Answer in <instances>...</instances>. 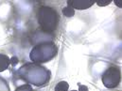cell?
<instances>
[{
	"label": "cell",
	"instance_id": "obj_11",
	"mask_svg": "<svg viewBox=\"0 0 122 91\" xmlns=\"http://www.w3.org/2000/svg\"><path fill=\"white\" fill-rule=\"evenodd\" d=\"M14 91H33V88L30 84H24V85L17 87Z\"/></svg>",
	"mask_w": 122,
	"mask_h": 91
},
{
	"label": "cell",
	"instance_id": "obj_1",
	"mask_svg": "<svg viewBox=\"0 0 122 91\" xmlns=\"http://www.w3.org/2000/svg\"><path fill=\"white\" fill-rule=\"evenodd\" d=\"M15 75L25 84L33 85L35 87H44L49 83L51 71L40 64L29 62L21 66L15 72Z\"/></svg>",
	"mask_w": 122,
	"mask_h": 91
},
{
	"label": "cell",
	"instance_id": "obj_4",
	"mask_svg": "<svg viewBox=\"0 0 122 91\" xmlns=\"http://www.w3.org/2000/svg\"><path fill=\"white\" fill-rule=\"evenodd\" d=\"M101 81L105 87L113 89L119 86L121 81V71L117 66H111L101 75Z\"/></svg>",
	"mask_w": 122,
	"mask_h": 91
},
{
	"label": "cell",
	"instance_id": "obj_16",
	"mask_svg": "<svg viewBox=\"0 0 122 91\" xmlns=\"http://www.w3.org/2000/svg\"><path fill=\"white\" fill-rule=\"evenodd\" d=\"M68 91H78V90H68Z\"/></svg>",
	"mask_w": 122,
	"mask_h": 91
},
{
	"label": "cell",
	"instance_id": "obj_7",
	"mask_svg": "<svg viewBox=\"0 0 122 91\" xmlns=\"http://www.w3.org/2000/svg\"><path fill=\"white\" fill-rule=\"evenodd\" d=\"M10 65V58L4 54H0V72L7 70Z\"/></svg>",
	"mask_w": 122,
	"mask_h": 91
},
{
	"label": "cell",
	"instance_id": "obj_6",
	"mask_svg": "<svg viewBox=\"0 0 122 91\" xmlns=\"http://www.w3.org/2000/svg\"><path fill=\"white\" fill-rule=\"evenodd\" d=\"M96 3V1H91V0H69L67 1V6L71 7L74 9H79V10H82V9H87L89 8H91L92 6Z\"/></svg>",
	"mask_w": 122,
	"mask_h": 91
},
{
	"label": "cell",
	"instance_id": "obj_13",
	"mask_svg": "<svg viewBox=\"0 0 122 91\" xmlns=\"http://www.w3.org/2000/svg\"><path fill=\"white\" fill-rule=\"evenodd\" d=\"M18 63H19L18 57H16V56H12V57H10V65H11L12 67H15Z\"/></svg>",
	"mask_w": 122,
	"mask_h": 91
},
{
	"label": "cell",
	"instance_id": "obj_10",
	"mask_svg": "<svg viewBox=\"0 0 122 91\" xmlns=\"http://www.w3.org/2000/svg\"><path fill=\"white\" fill-rule=\"evenodd\" d=\"M0 91H10L8 81L2 76H0Z\"/></svg>",
	"mask_w": 122,
	"mask_h": 91
},
{
	"label": "cell",
	"instance_id": "obj_14",
	"mask_svg": "<svg viewBox=\"0 0 122 91\" xmlns=\"http://www.w3.org/2000/svg\"><path fill=\"white\" fill-rule=\"evenodd\" d=\"M78 87H79V90L78 91H89V88L86 86L81 85V83H78Z\"/></svg>",
	"mask_w": 122,
	"mask_h": 91
},
{
	"label": "cell",
	"instance_id": "obj_9",
	"mask_svg": "<svg viewBox=\"0 0 122 91\" xmlns=\"http://www.w3.org/2000/svg\"><path fill=\"white\" fill-rule=\"evenodd\" d=\"M61 12H62L63 16H65V17H67V18H71V17H73V16L75 15V9H72L71 7H69V6L64 7V8L62 9Z\"/></svg>",
	"mask_w": 122,
	"mask_h": 91
},
{
	"label": "cell",
	"instance_id": "obj_12",
	"mask_svg": "<svg viewBox=\"0 0 122 91\" xmlns=\"http://www.w3.org/2000/svg\"><path fill=\"white\" fill-rule=\"evenodd\" d=\"M96 3L99 7H105V6L110 5L112 3V0H100V1H96Z\"/></svg>",
	"mask_w": 122,
	"mask_h": 91
},
{
	"label": "cell",
	"instance_id": "obj_5",
	"mask_svg": "<svg viewBox=\"0 0 122 91\" xmlns=\"http://www.w3.org/2000/svg\"><path fill=\"white\" fill-rule=\"evenodd\" d=\"M54 39V34L53 33H46L44 32L41 29H37L35 31L30 38L31 44L38 45L41 43H45V42H51Z\"/></svg>",
	"mask_w": 122,
	"mask_h": 91
},
{
	"label": "cell",
	"instance_id": "obj_2",
	"mask_svg": "<svg viewBox=\"0 0 122 91\" xmlns=\"http://www.w3.org/2000/svg\"><path fill=\"white\" fill-rule=\"evenodd\" d=\"M36 16L39 29L46 33H53L57 29L60 23V15L54 8L50 6H41L37 9Z\"/></svg>",
	"mask_w": 122,
	"mask_h": 91
},
{
	"label": "cell",
	"instance_id": "obj_3",
	"mask_svg": "<svg viewBox=\"0 0 122 91\" xmlns=\"http://www.w3.org/2000/svg\"><path fill=\"white\" fill-rule=\"evenodd\" d=\"M58 55V47L51 42H45L35 45L30 53V58L35 64H44L51 61Z\"/></svg>",
	"mask_w": 122,
	"mask_h": 91
},
{
	"label": "cell",
	"instance_id": "obj_15",
	"mask_svg": "<svg viewBox=\"0 0 122 91\" xmlns=\"http://www.w3.org/2000/svg\"><path fill=\"white\" fill-rule=\"evenodd\" d=\"M115 4L118 7V8H121L122 7V3H121V1H119V0H117V1H115Z\"/></svg>",
	"mask_w": 122,
	"mask_h": 91
},
{
	"label": "cell",
	"instance_id": "obj_8",
	"mask_svg": "<svg viewBox=\"0 0 122 91\" xmlns=\"http://www.w3.org/2000/svg\"><path fill=\"white\" fill-rule=\"evenodd\" d=\"M69 89V84L66 81H61L56 86L54 91H68Z\"/></svg>",
	"mask_w": 122,
	"mask_h": 91
}]
</instances>
